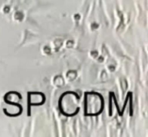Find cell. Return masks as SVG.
<instances>
[{
  "mask_svg": "<svg viewBox=\"0 0 148 137\" xmlns=\"http://www.w3.org/2000/svg\"><path fill=\"white\" fill-rule=\"evenodd\" d=\"M102 110V98L95 93L86 96V114L96 115Z\"/></svg>",
  "mask_w": 148,
  "mask_h": 137,
  "instance_id": "obj_1",
  "label": "cell"
}]
</instances>
